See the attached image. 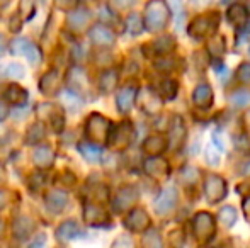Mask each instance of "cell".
<instances>
[{"mask_svg": "<svg viewBox=\"0 0 250 248\" xmlns=\"http://www.w3.org/2000/svg\"><path fill=\"white\" fill-rule=\"evenodd\" d=\"M170 19V10L168 5L162 0H153L148 2L145 7V16H143V27L150 33H158L164 31Z\"/></svg>", "mask_w": 250, "mask_h": 248, "instance_id": "obj_1", "label": "cell"}, {"mask_svg": "<svg viewBox=\"0 0 250 248\" xmlns=\"http://www.w3.org/2000/svg\"><path fill=\"white\" fill-rule=\"evenodd\" d=\"M220 26V14L218 12H206L198 16L191 20L188 27V34L194 39H204V38H213Z\"/></svg>", "mask_w": 250, "mask_h": 248, "instance_id": "obj_2", "label": "cell"}, {"mask_svg": "<svg viewBox=\"0 0 250 248\" xmlns=\"http://www.w3.org/2000/svg\"><path fill=\"white\" fill-rule=\"evenodd\" d=\"M133 136H135V128L129 121H123L118 126H112L111 131L107 136V145L112 150H126L133 141Z\"/></svg>", "mask_w": 250, "mask_h": 248, "instance_id": "obj_3", "label": "cell"}, {"mask_svg": "<svg viewBox=\"0 0 250 248\" xmlns=\"http://www.w3.org/2000/svg\"><path fill=\"white\" fill-rule=\"evenodd\" d=\"M111 128H112V124L107 117L101 116V114H92V116L87 119L85 134L89 136L92 145H96V143H107V136H109Z\"/></svg>", "mask_w": 250, "mask_h": 248, "instance_id": "obj_4", "label": "cell"}, {"mask_svg": "<svg viewBox=\"0 0 250 248\" xmlns=\"http://www.w3.org/2000/svg\"><path fill=\"white\" fill-rule=\"evenodd\" d=\"M192 229H194V235L198 238L199 243L206 245L208 242H211V238L216 233V223L214 218L206 211H201L194 216L192 219Z\"/></svg>", "mask_w": 250, "mask_h": 248, "instance_id": "obj_5", "label": "cell"}, {"mask_svg": "<svg viewBox=\"0 0 250 248\" xmlns=\"http://www.w3.org/2000/svg\"><path fill=\"white\" fill-rule=\"evenodd\" d=\"M227 180L220 175H208L204 179V195H206L208 202L214 204V202H220L227 197Z\"/></svg>", "mask_w": 250, "mask_h": 248, "instance_id": "obj_6", "label": "cell"}, {"mask_svg": "<svg viewBox=\"0 0 250 248\" xmlns=\"http://www.w3.org/2000/svg\"><path fill=\"white\" fill-rule=\"evenodd\" d=\"M138 195L140 194H138V191H136V187H133V186L121 187L118 191V194H116L114 201H112V208H114L116 212L128 211V209H131L133 206L136 204Z\"/></svg>", "mask_w": 250, "mask_h": 248, "instance_id": "obj_7", "label": "cell"}, {"mask_svg": "<svg viewBox=\"0 0 250 248\" xmlns=\"http://www.w3.org/2000/svg\"><path fill=\"white\" fill-rule=\"evenodd\" d=\"M151 221H150V216L145 209L142 208H135L125 219V226L133 233H143L150 228Z\"/></svg>", "mask_w": 250, "mask_h": 248, "instance_id": "obj_8", "label": "cell"}, {"mask_svg": "<svg viewBox=\"0 0 250 248\" xmlns=\"http://www.w3.org/2000/svg\"><path fill=\"white\" fill-rule=\"evenodd\" d=\"M186 138H188V128L184 124V119L181 116H174L170 124V136H168L167 146H170L174 152L181 150L186 143Z\"/></svg>", "mask_w": 250, "mask_h": 248, "instance_id": "obj_9", "label": "cell"}, {"mask_svg": "<svg viewBox=\"0 0 250 248\" xmlns=\"http://www.w3.org/2000/svg\"><path fill=\"white\" fill-rule=\"evenodd\" d=\"M136 100H138V106L142 107V111H145L150 116L158 114L162 109V97L151 89H145L140 94H136Z\"/></svg>", "mask_w": 250, "mask_h": 248, "instance_id": "obj_10", "label": "cell"}, {"mask_svg": "<svg viewBox=\"0 0 250 248\" xmlns=\"http://www.w3.org/2000/svg\"><path fill=\"white\" fill-rule=\"evenodd\" d=\"M179 201V194H177V189L175 187H165L164 191L160 192V195L157 197L155 201V211L158 214H168L172 209L177 206Z\"/></svg>", "mask_w": 250, "mask_h": 248, "instance_id": "obj_11", "label": "cell"}, {"mask_svg": "<svg viewBox=\"0 0 250 248\" xmlns=\"http://www.w3.org/2000/svg\"><path fill=\"white\" fill-rule=\"evenodd\" d=\"M143 169H145L146 175L157 180H165L170 173V167H168L167 160L160 158V156H151V158L145 160Z\"/></svg>", "mask_w": 250, "mask_h": 248, "instance_id": "obj_12", "label": "cell"}, {"mask_svg": "<svg viewBox=\"0 0 250 248\" xmlns=\"http://www.w3.org/2000/svg\"><path fill=\"white\" fill-rule=\"evenodd\" d=\"M38 114H40V117L43 119V123H50L53 126V129L55 131H62L63 129V113L58 109L56 106H53V104H41L40 107H38Z\"/></svg>", "mask_w": 250, "mask_h": 248, "instance_id": "obj_13", "label": "cell"}, {"mask_svg": "<svg viewBox=\"0 0 250 248\" xmlns=\"http://www.w3.org/2000/svg\"><path fill=\"white\" fill-rule=\"evenodd\" d=\"M14 55H26L27 60L31 63H38L41 60V51L34 46L33 43H29L27 39L21 38V39H14L12 41V46H10Z\"/></svg>", "mask_w": 250, "mask_h": 248, "instance_id": "obj_14", "label": "cell"}, {"mask_svg": "<svg viewBox=\"0 0 250 248\" xmlns=\"http://www.w3.org/2000/svg\"><path fill=\"white\" fill-rule=\"evenodd\" d=\"M213 89H211L208 83H199V85H196L194 92H192V102H194V106L198 107V109H209L211 106H213Z\"/></svg>", "mask_w": 250, "mask_h": 248, "instance_id": "obj_15", "label": "cell"}, {"mask_svg": "<svg viewBox=\"0 0 250 248\" xmlns=\"http://www.w3.org/2000/svg\"><path fill=\"white\" fill-rule=\"evenodd\" d=\"M89 38L97 46H112L116 41L114 33L107 26H102V24H97L89 31Z\"/></svg>", "mask_w": 250, "mask_h": 248, "instance_id": "obj_16", "label": "cell"}, {"mask_svg": "<svg viewBox=\"0 0 250 248\" xmlns=\"http://www.w3.org/2000/svg\"><path fill=\"white\" fill-rule=\"evenodd\" d=\"M83 218H85V221L89 223V225L102 226L107 223L109 216L101 204H90V202H87L85 208H83Z\"/></svg>", "mask_w": 250, "mask_h": 248, "instance_id": "obj_17", "label": "cell"}, {"mask_svg": "<svg viewBox=\"0 0 250 248\" xmlns=\"http://www.w3.org/2000/svg\"><path fill=\"white\" fill-rule=\"evenodd\" d=\"M90 19H92V14H90V10L85 9V7H80V9L68 12V26L72 31L85 29L90 24Z\"/></svg>", "mask_w": 250, "mask_h": 248, "instance_id": "obj_18", "label": "cell"}, {"mask_svg": "<svg viewBox=\"0 0 250 248\" xmlns=\"http://www.w3.org/2000/svg\"><path fill=\"white\" fill-rule=\"evenodd\" d=\"M136 94H138L136 87H125V89L119 90L118 95H116V104H118V109L121 111V113L131 111L133 104H135V100H136Z\"/></svg>", "mask_w": 250, "mask_h": 248, "instance_id": "obj_19", "label": "cell"}, {"mask_svg": "<svg viewBox=\"0 0 250 248\" xmlns=\"http://www.w3.org/2000/svg\"><path fill=\"white\" fill-rule=\"evenodd\" d=\"M227 19L230 20L233 26L237 27H244L245 24H247L249 20V10L245 5H242V3H231L230 7H228L227 10Z\"/></svg>", "mask_w": 250, "mask_h": 248, "instance_id": "obj_20", "label": "cell"}, {"mask_svg": "<svg viewBox=\"0 0 250 248\" xmlns=\"http://www.w3.org/2000/svg\"><path fill=\"white\" fill-rule=\"evenodd\" d=\"M82 235H83L82 229H80V226L77 225L75 221H65L56 229V238H58L60 242H70V240L79 238V236H82Z\"/></svg>", "mask_w": 250, "mask_h": 248, "instance_id": "obj_21", "label": "cell"}, {"mask_svg": "<svg viewBox=\"0 0 250 248\" xmlns=\"http://www.w3.org/2000/svg\"><path fill=\"white\" fill-rule=\"evenodd\" d=\"M60 87V75L56 70H50L48 73H44L40 80V89L44 95H55L56 90Z\"/></svg>", "mask_w": 250, "mask_h": 248, "instance_id": "obj_22", "label": "cell"}, {"mask_svg": "<svg viewBox=\"0 0 250 248\" xmlns=\"http://www.w3.org/2000/svg\"><path fill=\"white\" fill-rule=\"evenodd\" d=\"M44 206L51 212H62L66 206V194L62 191H51L44 195Z\"/></svg>", "mask_w": 250, "mask_h": 248, "instance_id": "obj_23", "label": "cell"}, {"mask_svg": "<svg viewBox=\"0 0 250 248\" xmlns=\"http://www.w3.org/2000/svg\"><path fill=\"white\" fill-rule=\"evenodd\" d=\"M167 150V139L160 134L148 136L143 143V152L148 153L151 156H158L160 153H164Z\"/></svg>", "mask_w": 250, "mask_h": 248, "instance_id": "obj_24", "label": "cell"}, {"mask_svg": "<svg viewBox=\"0 0 250 248\" xmlns=\"http://www.w3.org/2000/svg\"><path fill=\"white\" fill-rule=\"evenodd\" d=\"M33 160L40 169H50L55 162V152L50 146H40L33 155Z\"/></svg>", "mask_w": 250, "mask_h": 248, "instance_id": "obj_25", "label": "cell"}, {"mask_svg": "<svg viewBox=\"0 0 250 248\" xmlns=\"http://www.w3.org/2000/svg\"><path fill=\"white\" fill-rule=\"evenodd\" d=\"M3 97H5L7 102L16 104V106H22V104H26V100H27V92L21 85H17V83H12V85H9L5 89V92H3Z\"/></svg>", "mask_w": 250, "mask_h": 248, "instance_id": "obj_26", "label": "cell"}, {"mask_svg": "<svg viewBox=\"0 0 250 248\" xmlns=\"http://www.w3.org/2000/svg\"><path fill=\"white\" fill-rule=\"evenodd\" d=\"M85 82H87V75L79 66H75V68L68 73V85H70V89H72V92H75L77 95H80V92L87 87Z\"/></svg>", "mask_w": 250, "mask_h": 248, "instance_id": "obj_27", "label": "cell"}, {"mask_svg": "<svg viewBox=\"0 0 250 248\" xmlns=\"http://www.w3.org/2000/svg\"><path fill=\"white\" fill-rule=\"evenodd\" d=\"M208 51H209L213 60H221L227 51V43H225L223 36H213L208 41Z\"/></svg>", "mask_w": 250, "mask_h": 248, "instance_id": "obj_28", "label": "cell"}, {"mask_svg": "<svg viewBox=\"0 0 250 248\" xmlns=\"http://www.w3.org/2000/svg\"><path fill=\"white\" fill-rule=\"evenodd\" d=\"M79 152L83 155V158L90 163H97L102 156V150L99 148L97 145H92L90 141H85V143H80L79 145Z\"/></svg>", "mask_w": 250, "mask_h": 248, "instance_id": "obj_29", "label": "cell"}, {"mask_svg": "<svg viewBox=\"0 0 250 248\" xmlns=\"http://www.w3.org/2000/svg\"><path fill=\"white\" fill-rule=\"evenodd\" d=\"M33 229H34V221H31L27 216H19L14 221V235L17 238H26V236H29V233Z\"/></svg>", "mask_w": 250, "mask_h": 248, "instance_id": "obj_30", "label": "cell"}, {"mask_svg": "<svg viewBox=\"0 0 250 248\" xmlns=\"http://www.w3.org/2000/svg\"><path fill=\"white\" fill-rule=\"evenodd\" d=\"M151 48H153L157 55H162V57H165V55L172 53V51L175 50V39L167 34V36H162V38H158L157 41H153Z\"/></svg>", "mask_w": 250, "mask_h": 248, "instance_id": "obj_31", "label": "cell"}, {"mask_svg": "<svg viewBox=\"0 0 250 248\" xmlns=\"http://www.w3.org/2000/svg\"><path fill=\"white\" fill-rule=\"evenodd\" d=\"M116 85H118V73L114 72V70H105L104 73L101 75L99 78V87L102 92L109 94L112 92V90L116 89Z\"/></svg>", "mask_w": 250, "mask_h": 248, "instance_id": "obj_32", "label": "cell"}, {"mask_svg": "<svg viewBox=\"0 0 250 248\" xmlns=\"http://www.w3.org/2000/svg\"><path fill=\"white\" fill-rule=\"evenodd\" d=\"M230 102L235 107H247L250 106V90L249 89H237L230 94Z\"/></svg>", "mask_w": 250, "mask_h": 248, "instance_id": "obj_33", "label": "cell"}, {"mask_svg": "<svg viewBox=\"0 0 250 248\" xmlns=\"http://www.w3.org/2000/svg\"><path fill=\"white\" fill-rule=\"evenodd\" d=\"M126 29H128V33L133 34V36L142 34V31L145 29V27H143V19L138 14H129V16L126 17Z\"/></svg>", "mask_w": 250, "mask_h": 248, "instance_id": "obj_34", "label": "cell"}, {"mask_svg": "<svg viewBox=\"0 0 250 248\" xmlns=\"http://www.w3.org/2000/svg\"><path fill=\"white\" fill-rule=\"evenodd\" d=\"M142 243H143V248H164L162 236L157 229H146Z\"/></svg>", "mask_w": 250, "mask_h": 248, "instance_id": "obj_35", "label": "cell"}, {"mask_svg": "<svg viewBox=\"0 0 250 248\" xmlns=\"http://www.w3.org/2000/svg\"><path fill=\"white\" fill-rule=\"evenodd\" d=\"M177 90H179V85L175 80H164V82L160 83V89H158V95H164L165 99H175V95H177Z\"/></svg>", "mask_w": 250, "mask_h": 248, "instance_id": "obj_36", "label": "cell"}, {"mask_svg": "<svg viewBox=\"0 0 250 248\" xmlns=\"http://www.w3.org/2000/svg\"><path fill=\"white\" fill-rule=\"evenodd\" d=\"M218 218H220V221L223 223L227 228H231V226L237 223V211H235V208H231V206H225V208H221L220 212H218Z\"/></svg>", "mask_w": 250, "mask_h": 248, "instance_id": "obj_37", "label": "cell"}, {"mask_svg": "<svg viewBox=\"0 0 250 248\" xmlns=\"http://www.w3.org/2000/svg\"><path fill=\"white\" fill-rule=\"evenodd\" d=\"M62 102L63 106L66 107V109H72V111H77L80 106H82V99H80V95H77L75 92H72V90H65V92L62 94Z\"/></svg>", "mask_w": 250, "mask_h": 248, "instance_id": "obj_38", "label": "cell"}, {"mask_svg": "<svg viewBox=\"0 0 250 248\" xmlns=\"http://www.w3.org/2000/svg\"><path fill=\"white\" fill-rule=\"evenodd\" d=\"M181 180L184 186H194L199 180V170L194 169V167H184L181 172Z\"/></svg>", "mask_w": 250, "mask_h": 248, "instance_id": "obj_39", "label": "cell"}, {"mask_svg": "<svg viewBox=\"0 0 250 248\" xmlns=\"http://www.w3.org/2000/svg\"><path fill=\"white\" fill-rule=\"evenodd\" d=\"M44 134H46V131H44L43 123H36V124L31 126L29 131H27V141H29V143H38V141H41V139L44 138Z\"/></svg>", "mask_w": 250, "mask_h": 248, "instance_id": "obj_40", "label": "cell"}, {"mask_svg": "<svg viewBox=\"0 0 250 248\" xmlns=\"http://www.w3.org/2000/svg\"><path fill=\"white\" fill-rule=\"evenodd\" d=\"M0 73L5 75V76H10V78H22L24 68H22V65H16V63H12V65H7L5 70L0 72Z\"/></svg>", "mask_w": 250, "mask_h": 248, "instance_id": "obj_41", "label": "cell"}, {"mask_svg": "<svg viewBox=\"0 0 250 248\" xmlns=\"http://www.w3.org/2000/svg\"><path fill=\"white\" fill-rule=\"evenodd\" d=\"M206 160H208V163H209V165H218V163H220V160H221V152L213 145V143H211V145L208 146V150H206Z\"/></svg>", "mask_w": 250, "mask_h": 248, "instance_id": "obj_42", "label": "cell"}, {"mask_svg": "<svg viewBox=\"0 0 250 248\" xmlns=\"http://www.w3.org/2000/svg\"><path fill=\"white\" fill-rule=\"evenodd\" d=\"M237 76L242 83L245 85H250V63H242L237 70Z\"/></svg>", "mask_w": 250, "mask_h": 248, "instance_id": "obj_43", "label": "cell"}, {"mask_svg": "<svg viewBox=\"0 0 250 248\" xmlns=\"http://www.w3.org/2000/svg\"><path fill=\"white\" fill-rule=\"evenodd\" d=\"M233 143H235V146H237L238 150H244V152L250 150V138H249L247 134H238V136H235Z\"/></svg>", "mask_w": 250, "mask_h": 248, "instance_id": "obj_44", "label": "cell"}, {"mask_svg": "<svg viewBox=\"0 0 250 248\" xmlns=\"http://www.w3.org/2000/svg\"><path fill=\"white\" fill-rule=\"evenodd\" d=\"M111 248H135V243H133V240L129 238V236L123 235V236H119L114 243H112Z\"/></svg>", "mask_w": 250, "mask_h": 248, "instance_id": "obj_45", "label": "cell"}, {"mask_svg": "<svg viewBox=\"0 0 250 248\" xmlns=\"http://www.w3.org/2000/svg\"><path fill=\"white\" fill-rule=\"evenodd\" d=\"M29 186L33 187L34 191H40V189L44 186V175H40V173H34V175L31 177Z\"/></svg>", "mask_w": 250, "mask_h": 248, "instance_id": "obj_46", "label": "cell"}, {"mask_svg": "<svg viewBox=\"0 0 250 248\" xmlns=\"http://www.w3.org/2000/svg\"><path fill=\"white\" fill-rule=\"evenodd\" d=\"M44 242H46V236H44V235H40L36 240H34L33 245H31L29 248H44Z\"/></svg>", "mask_w": 250, "mask_h": 248, "instance_id": "obj_47", "label": "cell"}, {"mask_svg": "<svg viewBox=\"0 0 250 248\" xmlns=\"http://www.w3.org/2000/svg\"><path fill=\"white\" fill-rule=\"evenodd\" d=\"M242 209H244V214L250 219V195H249V197H245V199H244V204H242Z\"/></svg>", "mask_w": 250, "mask_h": 248, "instance_id": "obj_48", "label": "cell"}, {"mask_svg": "<svg viewBox=\"0 0 250 248\" xmlns=\"http://www.w3.org/2000/svg\"><path fill=\"white\" fill-rule=\"evenodd\" d=\"M237 189H238V194H245V192H250V179L245 180V182H242Z\"/></svg>", "mask_w": 250, "mask_h": 248, "instance_id": "obj_49", "label": "cell"}, {"mask_svg": "<svg viewBox=\"0 0 250 248\" xmlns=\"http://www.w3.org/2000/svg\"><path fill=\"white\" fill-rule=\"evenodd\" d=\"M7 202H9V194H7L5 191H2V189H0V209L5 208Z\"/></svg>", "mask_w": 250, "mask_h": 248, "instance_id": "obj_50", "label": "cell"}, {"mask_svg": "<svg viewBox=\"0 0 250 248\" xmlns=\"http://www.w3.org/2000/svg\"><path fill=\"white\" fill-rule=\"evenodd\" d=\"M9 114V109H7V104L0 100V121H3Z\"/></svg>", "mask_w": 250, "mask_h": 248, "instance_id": "obj_51", "label": "cell"}, {"mask_svg": "<svg viewBox=\"0 0 250 248\" xmlns=\"http://www.w3.org/2000/svg\"><path fill=\"white\" fill-rule=\"evenodd\" d=\"M3 50H5V43H3V36L0 34V57L3 55Z\"/></svg>", "mask_w": 250, "mask_h": 248, "instance_id": "obj_52", "label": "cell"}, {"mask_svg": "<svg viewBox=\"0 0 250 248\" xmlns=\"http://www.w3.org/2000/svg\"><path fill=\"white\" fill-rule=\"evenodd\" d=\"M3 233V221H0V236H2Z\"/></svg>", "mask_w": 250, "mask_h": 248, "instance_id": "obj_53", "label": "cell"}, {"mask_svg": "<svg viewBox=\"0 0 250 248\" xmlns=\"http://www.w3.org/2000/svg\"><path fill=\"white\" fill-rule=\"evenodd\" d=\"M3 179V169H2V165H0V180Z\"/></svg>", "mask_w": 250, "mask_h": 248, "instance_id": "obj_54", "label": "cell"}, {"mask_svg": "<svg viewBox=\"0 0 250 248\" xmlns=\"http://www.w3.org/2000/svg\"><path fill=\"white\" fill-rule=\"evenodd\" d=\"M201 248H209V247H206V245H204V247H201Z\"/></svg>", "mask_w": 250, "mask_h": 248, "instance_id": "obj_55", "label": "cell"}]
</instances>
